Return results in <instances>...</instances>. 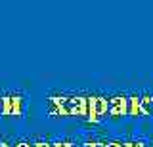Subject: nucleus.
<instances>
[{
	"instance_id": "f257e3e1",
	"label": "nucleus",
	"mask_w": 153,
	"mask_h": 147,
	"mask_svg": "<svg viewBox=\"0 0 153 147\" xmlns=\"http://www.w3.org/2000/svg\"><path fill=\"white\" fill-rule=\"evenodd\" d=\"M25 113V96L12 92V115L21 117Z\"/></svg>"
},
{
	"instance_id": "f03ea898",
	"label": "nucleus",
	"mask_w": 153,
	"mask_h": 147,
	"mask_svg": "<svg viewBox=\"0 0 153 147\" xmlns=\"http://www.w3.org/2000/svg\"><path fill=\"white\" fill-rule=\"evenodd\" d=\"M0 107H2V115L4 117L12 115V92L0 94Z\"/></svg>"
},
{
	"instance_id": "7ed1b4c3",
	"label": "nucleus",
	"mask_w": 153,
	"mask_h": 147,
	"mask_svg": "<svg viewBox=\"0 0 153 147\" xmlns=\"http://www.w3.org/2000/svg\"><path fill=\"white\" fill-rule=\"evenodd\" d=\"M0 115H2V107H0Z\"/></svg>"
}]
</instances>
